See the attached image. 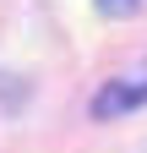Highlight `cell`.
<instances>
[{
    "mask_svg": "<svg viewBox=\"0 0 147 153\" xmlns=\"http://www.w3.org/2000/svg\"><path fill=\"white\" fill-rule=\"evenodd\" d=\"M136 104H147V82H109L93 99V115L109 120V115H125V109H136Z\"/></svg>",
    "mask_w": 147,
    "mask_h": 153,
    "instance_id": "obj_1",
    "label": "cell"
},
{
    "mask_svg": "<svg viewBox=\"0 0 147 153\" xmlns=\"http://www.w3.org/2000/svg\"><path fill=\"white\" fill-rule=\"evenodd\" d=\"M98 11H104V16H136L142 0H98Z\"/></svg>",
    "mask_w": 147,
    "mask_h": 153,
    "instance_id": "obj_2",
    "label": "cell"
}]
</instances>
